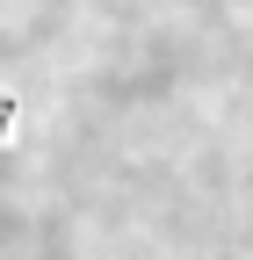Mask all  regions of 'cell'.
Wrapping results in <instances>:
<instances>
[{
	"label": "cell",
	"instance_id": "1",
	"mask_svg": "<svg viewBox=\"0 0 253 260\" xmlns=\"http://www.w3.org/2000/svg\"><path fill=\"white\" fill-rule=\"evenodd\" d=\"M8 123H15V102H8V94H0V138H8Z\"/></svg>",
	"mask_w": 253,
	"mask_h": 260
}]
</instances>
